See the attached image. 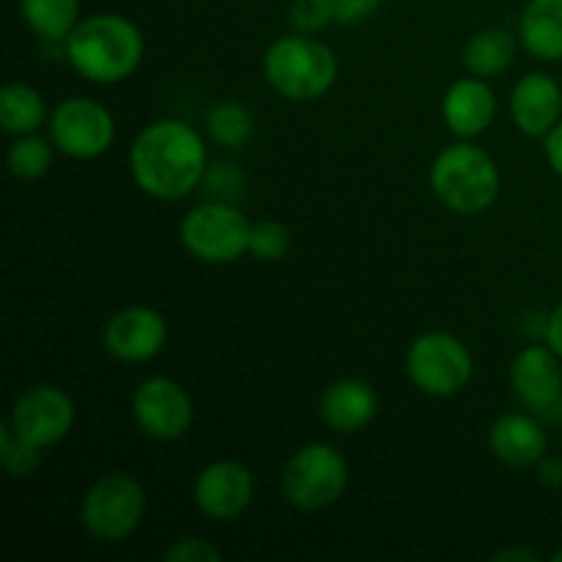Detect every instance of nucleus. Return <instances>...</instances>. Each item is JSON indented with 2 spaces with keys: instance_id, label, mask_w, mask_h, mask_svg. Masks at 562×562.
Returning a JSON list of instances; mask_svg holds the SVG:
<instances>
[{
  "instance_id": "1",
  "label": "nucleus",
  "mask_w": 562,
  "mask_h": 562,
  "mask_svg": "<svg viewBox=\"0 0 562 562\" xmlns=\"http://www.w3.org/2000/svg\"><path fill=\"white\" fill-rule=\"evenodd\" d=\"M206 143L198 130L179 119H159L135 137L130 173L137 190L157 201H181L206 179Z\"/></svg>"
},
{
  "instance_id": "2",
  "label": "nucleus",
  "mask_w": 562,
  "mask_h": 562,
  "mask_svg": "<svg viewBox=\"0 0 562 562\" xmlns=\"http://www.w3.org/2000/svg\"><path fill=\"white\" fill-rule=\"evenodd\" d=\"M71 69L97 86H115L137 71L146 55L143 33L124 14H91L66 38Z\"/></svg>"
},
{
  "instance_id": "3",
  "label": "nucleus",
  "mask_w": 562,
  "mask_h": 562,
  "mask_svg": "<svg viewBox=\"0 0 562 562\" xmlns=\"http://www.w3.org/2000/svg\"><path fill=\"white\" fill-rule=\"evenodd\" d=\"M431 190L448 212L461 217H475L497 203L499 168L481 146L459 140L442 148L431 165Z\"/></svg>"
},
{
  "instance_id": "4",
  "label": "nucleus",
  "mask_w": 562,
  "mask_h": 562,
  "mask_svg": "<svg viewBox=\"0 0 562 562\" xmlns=\"http://www.w3.org/2000/svg\"><path fill=\"white\" fill-rule=\"evenodd\" d=\"M263 77L274 93L291 102L324 97L338 80V58L333 47L307 33H294L269 44L263 55Z\"/></svg>"
},
{
  "instance_id": "5",
  "label": "nucleus",
  "mask_w": 562,
  "mask_h": 562,
  "mask_svg": "<svg viewBox=\"0 0 562 562\" xmlns=\"http://www.w3.org/2000/svg\"><path fill=\"white\" fill-rule=\"evenodd\" d=\"M285 503L296 510H324L349 488V461L327 442L302 445L283 467L280 477Z\"/></svg>"
},
{
  "instance_id": "6",
  "label": "nucleus",
  "mask_w": 562,
  "mask_h": 562,
  "mask_svg": "<svg viewBox=\"0 0 562 562\" xmlns=\"http://www.w3.org/2000/svg\"><path fill=\"white\" fill-rule=\"evenodd\" d=\"M146 516V492L140 481L126 472L102 475L86 492L80 521L91 538L102 543H121L135 536Z\"/></svg>"
},
{
  "instance_id": "7",
  "label": "nucleus",
  "mask_w": 562,
  "mask_h": 562,
  "mask_svg": "<svg viewBox=\"0 0 562 562\" xmlns=\"http://www.w3.org/2000/svg\"><path fill=\"white\" fill-rule=\"evenodd\" d=\"M252 223L228 201L190 209L179 225L184 250L203 263H234L250 250Z\"/></svg>"
},
{
  "instance_id": "8",
  "label": "nucleus",
  "mask_w": 562,
  "mask_h": 562,
  "mask_svg": "<svg viewBox=\"0 0 562 562\" xmlns=\"http://www.w3.org/2000/svg\"><path fill=\"white\" fill-rule=\"evenodd\" d=\"M475 360L461 338L450 333H423L406 351V376L431 398H450L472 382Z\"/></svg>"
},
{
  "instance_id": "9",
  "label": "nucleus",
  "mask_w": 562,
  "mask_h": 562,
  "mask_svg": "<svg viewBox=\"0 0 562 562\" xmlns=\"http://www.w3.org/2000/svg\"><path fill=\"white\" fill-rule=\"evenodd\" d=\"M49 140L71 159H97L113 146L115 119L97 99L71 97L49 115Z\"/></svg>"
},
{
  "instance_id": "10",
  "label": "nucleus",
  "mask_w": 562,
  "mask_h": 562,
  "mask_svg": "<svg viewBox=\"0 0 562 562\" xmlns=\"http://www.w3.org/2000/svg\"><path fill=\"white\" fill-rule=\"evenodd\" d=\"M75 401L55 384H33L11 406L9 426L36 448H53L75 426Z\"/></svg>"
},
{
  "instance_id": "11",
  "label": "nucleus",
  "mask_w": 562,
  "mask_h": 562,
  "mask_svg": "<svg viewBox=\"0 0 562 562\" xmlns=\"http://www.w3.org/2000/svg\"><path fill=\"white\" fill-rule=\"evenodd\" d=\"M132 417L148 439L173 442L192 426V398L168 376H148L132 393Z\"/></svg>"
},
{
  "instance_id": "12",
  "label": "nucleus",
  "mask_w": 562,
  "mask_h": 562,
  "mask_svg": "<svg viewBox=\"0 0 562 562\" xmlns=\"http://www.w3.org/2000/svg\"><path fill=\"white\" fill-rule=\"evenodd\" d=\"M168 344V322L159 311L132 305L113 313L102 329V346L119 362H148Z\"/></svg>"
},
{
  "instance_id": "13",
  "label": "nucleus",
  "mask_w": 562,
  "mask_h": 562,
  "mask_svg": "<svg viewBox=\"0 0 562 562\" xmlns=\"http://www.w3.org/2000/svg\"><path fill=\"white\" fill-rule=\"evenodd\" d=\"M192 497L206 519L234 521L250 508L256 497V481L241 461H214L195 477Z\"/></svg>"
},
{
  "instance_id": "14",
  "label": "nucleus",
  "mask_w": 562,
  "mask_h": 562,
  "mask_svg": "<svg viewBox=\"0 0 562 562\" xmlns=\"http://www.w3.org/2000/svg\"><path fill=\"white\" fill-rule=\"evenodd\" d=\"M510 387L527 412H552L562 401V360L549 346H525L510 362Z\"/></svg>"
},
{
  "instance_id": "15",
  "label": "nucleus",
  "mask_w": 562,
  "mask_h": 562,
  "mask_svg": "<svg viewBox=\"0 0 562 562\" xmlns=\"http://www.w3.org/2000/svg\"><path fill=\"white\" fill-rule=\"evenodd\" d=\"M510 119L527 137H547L562 121V88L547 71H530L510 93Z\"/></svg>"
},
{
  "instance_id": "16",
  "label": "nucleus",
  "mask_w": 562,
  "mask_h": 562,
  "mask_svg": "<svg viewBox=\"0 0 562 562\" xmlns=\"http://www.w3.org/2000/svg\"><path fill=\"white\" fill-rule=\"evenodd\" d=\"M488 448L497 461L525 470L549 453V434L532 412H505L488 431Z\"/></svg>"
},
{
  "instance_id": "17",
  "label": "nucleus",
  "mask_w": 562,
  "mask_h": 562,
  "mask_svg": "<svg viewBox=\"0 0 562 562\" xmlns=\"http://www.w3.org/2000/svg\"><path fill=\"white\" fill-rule=\"evenodd\" d=\"M494 115H497V97L483 77L472 75L467 80H456L445 91L442 119L459 140L483 135L494 124Z\"/></svg>"
},
{
  "instance_id": "18",
  "label": "nucleus",
  "mask_w": 562,
  "mask_h": 562,
  "mask_svg": "<svg viewBox=\"0 0 562 562\" xmlns=\"http://www.w3.org/2000/svg\"><path fill=\"white\" fill-rule=\"evenodd\" d=\"M318 412L333 431L357 434L376 417L379 393L368 379L344 376L324 390Z\"/></svg>"
},
{
  "instance_id": "19",
  "label": "nucleus",
  "mask_w": 562,
  "mask_h": 562,
  "mask_svg": "<svg viewBox=\"0 0 562 562\" xmlns=\"http://www.w3.org/2000/svg\"><path fill=\"white\" fill-rule=\"evenodd\" d=\"M521 47L538 60H562V0H530L519 16Z\"/></svg>"
},
{
  "instance_id": "20",
  "label": "nucleus",
  "mask_w": 562,
  "mask_h": 562,
  "mask_svg": "<svg viewBox=\"0 0 562 562\" xmlns=\"http://www.w3.org/2000/svg\"><path fill=\"white\" fill-rule=\"evenodd\" d=\"M516 58V42L503 27H483L472 33L464 44V66L470 75L494 80L505 75Z\"/></svg>"
},
{
  "instance_id": "21",
  "label": "nucleus",
  "mask_w": 562,
  "mask_h": 562,
  "mask_svg": "<svg viewBox=\"0 0 562 562\" xmlns=\"http://www.w3.org/2000/svg\"><path fill=\"white\" fill-rule=\"evenodd\" d=\"M47 121L44 97L27 82H5L0 91V124L3 132L20 137L33 135Z\"/></svg>"
},
{
  "instance_id": "22",
  "label": "nucleus",
  "mask_w": 562,
  "mask_h": 562,
  "mask_svg": "<svg viewBox=\"0 0 562 562\" xmlns=\"http://www.w3.org/2000/svg\"><path fill=\"white\" fill-rule=\"evenodd\" d=\"M20 14L44 42H66L80 22V0H20Z\"/></svg>"
},
{
  "instance_id": "23",
  "label": "nucleus",
  "mask_w": 562,
  "mask_h": 562,
  "mask_svg": "<svg viewBox=\"0 0 562 562\" xmlns=\"http://www.w3.org/2000/svg\"><path fill=\"white\" fill-rule=\"evenodd\" d=\"M55 159L53 140L36 135H20L5 151V168L16 181H38L49 173Z\"/></svg>"
},
{
  "instance_id": "24",
  "label": "nucleus",
  "mask_w": 562,
  "mask_h": 562,
  "mask_svg": "<svg viewBox=\"0 0 562 562\" xmlns=\"http://www.w3.org/2000/svg\"><path fill=\"white\" fill-rule=\"evenodd\" d=\"M252 113L241 102H234V99H225V102H217L212 110H209V135L217 146L223 148H241L247 146L252 135Z\"/></svg>"
},
{
  "instance_id": "25",
  "label": "nucleus",
  "mask_w": 562,
  "mask_h": 562,
  "mask_svg": "<svg viewBox=\"0 0 562 562\" xmlns=\"http://www.w3.org/2000/svg\"><path fill=\"white\" fill-rule=\"evenodd\" d=\"M0 461L11 477H31L42 467V448L22 439L14 428L5 423L0 428Z\"/></svg>"
},
{
  "instance_id": "26",
  "label": "nucleus",
  "mask_w": 562,
  "mask_h": 562,
  "mask_svg": "<svg viewBox=\"0 0 562 562\" xmlns=\"http://www.w3.org/2000/svg\"><path fill=\"white\" fill-rule=\"evenodd\" d=\"M291 247V231L289 225L278 223V220H261V223H252L250 231V256L256 261H280V258L289 252Z\"/></svg>"
},
{
  "instance_id": "27",
  "label": "nucleus",
  "mask_w": 562,
  "mask_h": 562,
  "mask_svg": "<svg viewBox=\"0 0 562 562\" xmlns=\"http://www.w3.org/2000/svg\"><path fill=\"white\" fill-rule=\"evenodd\" d=\"M291 27L296 33H322L329 22H335L333 0H294L289 11Z\"/></svg>"
},
{
  "instance_id": "28",
  "label": "nucleus",
  "mask_w": 562,
  "mask_h": 562,
  "mask_svg": "<svg viewBox=\"0 0 562 562\" xmlns=\"http://www.w3.org/2000/svg\"><path fill=\"white\" fill-rule=\"evenodd\" d=\"M165 560L168 562H217L223 560V552L214 547L212 541L198 536H187L181 541H176L173 547L165 552Z\"/></svg>"
},
{
  "instance_id": "29",
  "label": "nucleus",
  "mask_w": 562,
  "mask_h": 562,
  "mask_svg": "<svg viewBox=\"0 0 562 562\" xmlns=\"http://www.w3.org/2000/svg\"><path fill=\"white\" fill-rule=\"evenodd\" d=\"M382 5V0H333L335 22L340 25H357V22H366L368 16H373Z\"/></svg>"
},
{
  "instance_id": "30",
  "label": "nucleus",
  "mask_w": 562,
  "mask_h": 562,
  "mask_svg": "<svg viewBox=\"0 0 562 562\" xmlns=\"http://www.w3.org/2000/svg\"><path fill=\"white\" fill-rule=\"evenodd\" d=\"M543 151H547L549 168H552L562 179V121L552 132H549L547 137H543Z\"/></svg>"
},
{
  "instance_id": "31",
  "label": "nucleus",
  "mask_w": 562,
  "mask_h": 562,
  "mask_svg": "<svg viewBox=\"0 0 562 562\" xmlns=\"http://www.w3.org/2000/svg\"><path fill=\"white\" fill-rule=\"evenodd\" d=\"M543 333H547V346H549V349H552L554 355H558L560 360H562V302H560L558 307H554L552 313H549L547 329H543Z\"/></svg>"
},
{
  "instance_id": "32",
  "label": "nucleus",
  "mask_w": 562,
  "mask_h": 562,
  "mask_svg": "<svg viewBox=\"0 0 562 562\" xmlns=\"http://www.w3.org/2000/svg\"><path fill=\"white\" fill-rule=\"evenodd\" d=\"M538 475L549 486H562V459H552V456H543L538 461Z\"/></svg>"
},
{
  "instance_id": "33",
  "label": "nucleus",
  "mask_w": 562,
  "mask_h": 562,
  "mask_svg": "<svg viewBox=\"0 0 562 562\" xmlns=\"http://www.w3.org/2000/svg\"><path fill=\"white\" fill-rule=\"evenodd\" d=\"M494 562H538L541 560V554L532 552V549H499V552L492 554Z\"/></svg>"
},
{
  "instance_id": "34",
  "label": "nucleus",
  "mask_w": 562,
  "mask_h": 562,
  "mask_svg": "<svg viewBox=\"0 0 562 562\" xmlns=\"http://www.w3.org/2000/svg\"><path fill=\"white\" fill-rule=\"evenodd\" d=\"M552 560H554V562H562V547L558 549V552H554V554H552Z\"/></svg>"
}]
</instances>
